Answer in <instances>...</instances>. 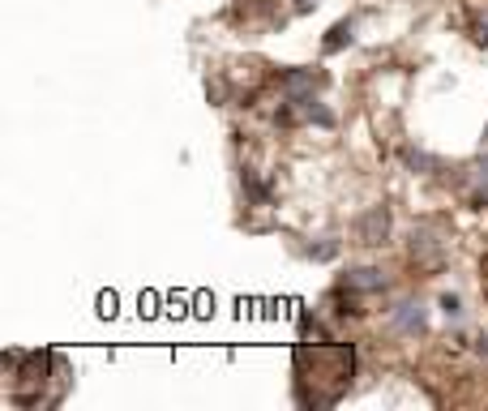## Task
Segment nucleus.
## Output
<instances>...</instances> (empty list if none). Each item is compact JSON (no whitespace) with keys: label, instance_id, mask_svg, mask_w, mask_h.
<instances>
[{"label":"nucleus","instance_id":"3","mask_svg":"<svg viewBox=\"0 0 488 411\" xmlns=\"http://www.w3.org/2000/svg\"><path fill=\"white\" fill-rule=\"evenodd\" d=\"M347 39H351V22H339V26L330 30V39H325V51H339Z\"/></svg>","mask_w":488,"mask_h":411},{"label":"nucleus","instance_id":"2","mask_svg":"<svg viewBox=\"0 0 488 411\" xmlns=\"http://www.w3.org/2000/svg\"><path fill=\"white\" fill-rule=\"evenodd\" d=\"M382 287H386L382 270L360 266V270H347V274H343V291H382Z\"/></svg>","mask_w":488,"mask_h":411},{"label":"nucleus","instance_id":"1","mask_svg":"<svg viewBox=\"0 0 488 411\" xmlns=\"http://www.w3.org/2000/svg\"><path fill=\"white\" fill-rule=\"evenodd\" d=\"M390 232V215H386V206H373V210L356 223V240L360 244H382Z\"/></svg>","mask_w":488,"mask_h":411}]
</instances>
